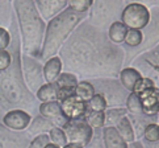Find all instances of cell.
Segmentation results:
<instances>
[{
    "label": "cell",
    "instance_id": "cell-10",
    "mask_svg": "<svg viewBox=\"0 0 159 148\" xmlns=\"http://www.w3.org/2000/svg\"><path fill=\"white\" fill-rule=\"evenodd\" d=\"M133 61L135 69L142 74V77H149L155 83H159V44L137 56Z\"/></svg>",
    "mask_w": 159,
    "mask_h": 148
},
{
    "label": "cell",
    "instance_id": "cell-38",
    "mask_svg": "<svg viewBox=\"0 0 159 148\" xmlns=\"http://www.w3.org/2000/svg\"><path fill=\"white\" fill-rule=\"evenodd\" d=\"M50 141L49 135L48 134H42V135H37L33 138V140H30L28 148H45L48 143Z\"/></svg>",
    "mask_w": 159,
    "mask_h": 148
},
{
    "label": "cell",
    "instance_id": "cell-26",
    "mask_svg": "<svg viewBox=\"0 0 159 148\" xmlns=\"http://www.w3.org/2000/svg\"><path fill=\"white\" fill-rule=\"evenodd\" d=\"M78 99H80L82 102H87L95 95V87L91 83L89 79H83V81H79L76 87H75V94Z\"/></svg>",
    "mask_w": 159,
    "mask_h": 148
},
{
    "label": "cell",
    "instance_id": "cell-24",
    "mask_svg": "<svg viewBox=\"0 0 159 148\" xmlns=\"http://www.w3.org/2000/svg\"><path fill=\"white\" fill-rule=\"evenodd\" d=\"M36 99L39 102H52L58 101V85L55 82H45L41 87L37 90Z\"/></svg>",
    "mask_w": 159,
    "mask_h": 148
},
{
    "label": "cell",
    "instance_id": "cell-22",
    "mask_svg": "<svg viewBox=\"0 0 159 148\" xmlns=\"http://www.w3.org/2000/svg\"><path fill=\"white\" fill-rule=\"evenodd\" d=\"M53 127H54L53 123L39 114L38 116H36L34 119L30 121L29 126H28V135L37 136V135H42V134H49V131Z\"/></svg>",
    "mask_w": 159,
    "mask_h": 148
},
{
    "label": "cell",
    "instance_id": "cell-18",
    "mask_svg": "<svg viewBox=\"0 0 159 148\" xmlns=\"http://www.w3.org/2000/svg\"><path fill=\"white\" fill-rule=\"evenodd\" d=\"M43 79L45 82H55L57 78L59 77V74L63 70V65H62V60L58 54L50 57L45 61L43 64Z\"/></svg>",
    "mask_w": 159,
    "mask_h": 148
},
{
    "label": "cell",
    "instance_id": "cell-17",
    "mask_svg": "<svg viewBox=\"0 0 159 148\" xmlns=\"http://www.w3.org/2000/svg\"><path fill=\"white\" fill-rule=\"evenodd\" d=\"M139 96L142 111L146 115H158L159 114V87H152L146 90Z\"/></svg>",
    "mask_w": 159,
    "mask_h": 148
},
{
    "label": "cell",
    "instance_id": "cell-11",
    "mask_svg": "<svg viewBox=\"0 0 159 148\" xmlns=\"http://www.w3.org/2000/svg\"><path fill=\"white\" fill-rule=\"evenodd\" d=\"M142 33H143V40L137 48H134L135 50L133 52V60L159 44V11H154L151 13L149 24L142 29Z\"/></svg>",
    "mask_w": 159,
    "mask_h": 148
},
{
    "label": "cell",
    "instance_id": "cell-45",
    "mask_svg": "<svg viewBox=\"0 0 159 148\" xmlns=\"http://www.w3.org/2000/svg\"><path fill=\"white\" fill-rule=\"evenodd\" d=\"M62 148H80V147H78L75 144H71V143H67L65 147H62Z\"/></svg>",
    "mask_w": 159,
    "mask_h": 148
},
{
    "label": "cell",
    "instance_id": "cell-35",
    "mask_svg": "<svg viewBox=\"0 0 159 148\" xmlns=\"http://www.w3.org/2000/svg\"><path fill=\"white\" fill-rule=\"evenodd\" d=\"M92 3L93 0H69V8L75 11V12H79V13H87L89 8L92 7Z\"/></svg>",
    "mask_w": 159,
    "mask_h": 148
},
{
    "label": "cell",
    "instance_id": "cell-15",
    "mask_svg": "<svg viewBox=\"0 0 159 148\" xmlns=\"http://www.w3.org/2000/svg\"><path fill=\"white\" fill-rule=\"evenodd\" d=\"M34 3L42 19L50 20L67 7L69 0H34Z\"/></svg>",
    "mask_w": 159,
    "mask_h": 148
},
{
    "label": "cell",
    "instance_id": "cell-6",
    "mask_svg": "<svg viewBox=\"0 0 159 148\" xmlns=\"http://www.w3.org/2000/svg\"><path fill=\"white\" fill-rule=\"evenodd\" d=\"M95 87V93H100L105 98L108 107H124L130 91L125 89L118 78H93L89 79Z\"/></svg>",
    "mask_w": 159,
    "mask_h": 148
},
{
    "label": "cell",
    "instance_id": "cell-9",
    "mask_svg": "<svg viewBox=\"0 0 159 148\" xmlns=\"http://www.w3.org/2000/svg\"><path fill=\"white\" fill-rule=\"evenodd\" d=\"M42 65L34 57L28 54H21V69L24 76L26 87L30 90V93L36 94L37 90L45 83L43 79V70Z\"/></svg>",
    "mask_w": 159,
    "mask_h": 148
},
{
    "label": "cell",
    "instance_id": "cell-16",
    "mask_svg": "<svg viewBox=\"0 0 159 148\" xmlns=\"http://www.w3.org/2000/svg\"><path fill=\"white\" fill-rule=\"evenodd\" d=\"M62 110H63L65 115L67 119H75V118H82L87 111V103L78 99L75 95H71L61 102Z\"/></svg>",
    "mask_w": 159,
    "mask_h": 148
},
{
    "label": "cell",
    "instance_id": "cell-7",
    "mask_svg": "<svg viewBox=\"0 0 159 148\" xmlns=\"http://www.w3.org/2000/svg\"><path fill=\"white\" fill-rule=\"evenodd\" d=\"M62 128L66 134L67 143L75 144L80 148L86 147L93 136V128L86 122V119L83 116L75 119H67V122Z\"/></svg>",
    "mask_w": 159,
    "mask_h": 148
},
{
    "label": "cell",
    "instance_id": "cell-12",
    "mask_svg": "<svg viewBox=\"0 0 159 148\" xmlns=\"http://www.w3.org/2000/svg\"><path fill=\"white\" fill-rule=\"evenodd\" d=\"M29 135L22 131H13L0 123V148H28Z\"/></svg>",
    "mask_w": 159,
    "mask_h": 148
},
{
    "label": "cell",
    "instance_id": "cell-19",
    "mask_svg": "<svg viewBox=\"0 0 159 148\" xmlns=\"http://www.w3.org/2000/svg\"><path fill=\"white\" fill-rule=\"evenodd\" d=\"M101 132H103L105 148H128V143L121 138L115 126H105L101 130Z\"/></svg>",
    "mask_w": 159,
    "mask_h": 148
},
{
    "label": "cell",
    "instance_id": "cell-41",
    "mask_svg": "<svg viewBox=\"0 0 159 148\" xmlns=\"http://www.w3.org/2000/svg\"><path fill=\"white\" fill-rule=\"evenodd\" d=\"M125 3H141L146 5L147 8H154V7H159V0H125Z\"/></svg>",
    "mask_w": 159,
    "mask_h": 148
},
{
    "label": "cell",
    "instance_id": "cell-2",
    "mask_svg": "<svg viewBox=\"0 0 159 148\" xmlns=\"http://www.w3.org/2000/svg\"><path fill=\"white\" fill-rule=\"evenodd\" d=\"M12 62L9 67L0 72V107L4 110L30 107L36 101V95L26 87L21 69V40L15 33L11 40Z\"/></svg>",
    "mask_w": 159,
    "mask_h": 148
},
{
    "label": "cell",
    "instance_id": "cell-44",
    "mask_svg": "<svg viewBox=\"0 0 159 148\" xmlns=\"http://www.w3.org/2000/svg\"><path fill=\"white\" fill-rule=\"evenodd\" d=\"M45 148H59V147H58V146H55L54 143H52V141H49V143L45 146Z\"/></svg>",
    "mask_w": 159,
    "mask_h": 148
},
{
    "label": "cell",
    "instance_id": "cell-34",
    "mask_svg": "<svg viewBox=\"0 0 159 148\" xmlns=\"http://www.w3.org/2000/svg\"><path fill=\"white\" fill-rule=\"evenodd\" d=\"M143 40V33L139 29H129L125 37V44L130 48H137Z\"/></svg>",
    "mask_w": 159,
    "mask_h": 148
},
{
    "label": "cell",
    "instance_id": "cell-4",
    "mask_svg": "<svg viewBox=\"0 0 159 148\" xmlns=\"http://www.w3.org/2000/svg\"><path fill=\"white\" fill-rule=\"evenodd\" d=\"M86 19L87 13H79L70 8L63 9L61 13L50 19L45 29L39 60L46 61L50 57L58 54L61 47L70 37L72 31Z\"/></svg>",
    "mask_w": 159,
    "mask_h": 148
},
{
    "label": "cell",
    "instance_id": "cell-39",
    "mask_svg": "<svg viewBox=\"0 0 159 148\" xmlns=\"http://www.w3.org/2000/svg\"><path fill=\"white\" fill-rule=\"evenodd\" d=\"M12 62V54L7 49H0V72L9 67Z\"/></svg>",
    "mask_w": 159,
    "mask_h": 148
},
{
    "label": "cell",
    "instance_id": "cell-28",
    "mask_svg": "<svg viewBox=\"0 0 159 148\" xmlns=\"http://www.w3.org/2000/svg\"><path fill=\"white\" fill-rule=\"evenodd\" d=\"M105 114V126H116L117 122L125 115H128L126 107H108ZM104 126V127H105Z\"/></svg>",
    "mask_w": 159,
    "mask_h": 148
},
{
    "label": "cell",
    "instance_id": "cell-43",
    "mask_svg": "<svg viewBox=\"0 0 159 148\" xmlns=\"http://www.w3.org/2000/svg\"><path fill=\"white\" fill-rule=\"evenodd\" d=\"M143 146L145 148H159V140L155 141V143H147V141H145Z\"/></svg>",
    "mask_w": 159,
    "mask_h": 148
},
{
    "label": "cell",
    "instance_id": "cell-23",
    "mask_svg": "<svg viewBox=\"0 0 159 148\" xmlns=\"http://www.w3.org/2000/svg\"><path fill=\"white\" fill-rule=\"evenodd\" d=\"M128 31H129V28L125 25L121 20H117V21H113L112 24L108 27L107 35H108V37H109V40L112 42L120 45L121 42L125 41V37H126Z\"/></svg>",
    "mask_w": 159,
    "mask_h": 148
},
{
    "label": "cell",
    "instance_id": "cell-37",
    "mask_svg": "<svg viewBox=\"0 0 159 148\" xmlns=\"http://www.w3.org/2000/svg\"><path fill=\"white\" fill-rule=\"evenodd\" d=\"M101 130H93L92 139H91V141L84 148H105L104 141H103V132H101Z\"/></svg>",
    "mask_w": 159,
    "mask_h": 148
},
{
    "label": "cell",
    "instance_id": "cell-32",
    "mask_svg": "<svg viewBox=\"0 0 159 148\" xmlns=\"http://www.w3.org/2000/svg\"><path fill=\"white\" fill-rule=\"evenodd\" d=\"M87 109L92 111H105L108 109L107 101L100 93H95V95L87 102Z\"/></svg>",
    "mask_w": 159,
    "mask_h": 148
},
{
    "label": "cell",
    "instance_id": "cell-29",
    "mask_svg": "<svg viewBox=\"0 0 159 148\" xmlns=\"http://www.w3.org/2000/svg\"><path fill=\"white\" fill-rule=\"evenodd\" d=\"M78 77L75 74L69 73V72H63L59 74V77L57 78L55 83L58 85V87H69V89H75L78 85Z\"/></svg>",
    "mask_w": 159,
    "mask_h": 148
},
{
    "label": "cell",
    "instance_id": "cell-3",
    "mask_svg": "<svg viewBox=\"0 0 159 148\" xmlns=\"http://www.w3.org/2000/svg\"><path fill=\"white\" fill-rule=\"evenodd\" d=\"M21 37L22 54L39 60L46 24L39 15L34 0H13Z\"/></svg>",
    "mask_w": 159,
    "mask_h": 148
},
{
    "label": "cell",
    "instance_id": "cell-5",
    "mask_svg": "<svg viewBox=\"0 0 159 148\" xmlns=\"http://www.w3.org/2000/svg\"><path fill=\"white\" fill-rule=\"evenodd\" d=\"M125 0H93L89 8L88 21L95 27L105 29L113 21L120 20Z\"/></svg>",
    "mask_w": 159,
    "mask_h": 148
},
{
    "label": "cell",
    "instance_id": "cell-36",
    "mask_svg": "<svg viewBox=\"0 0 159 148\" xmlns=\"http://www.w3.org/2000/svg\"><path fill=\"white\" fill-rule=\"evenodd\" d=\"M152 87H155V82L149 77H142L139 81L134 85L133 93L137 94V95H141L142 93H145L146 90H150Z\"/></svg>",
    "mask_w": 159,
    "mask_h": 148
},
{
    "label": "cell",
    "instance_id": "cell-30",
    "mask_svg": "<svg viewBox=\"0 0 159 148\" xmlns=\"http://www.w3.org/2000/svg\"><path fill=\"white\" fill-rule=\"evenodd\" d=\"M49 139L52 143H54L55 146H58L59 148L65 147L67 144V138H66V134L62 127H53L52 130L49 131Z\"/></svg>",
    "mask_w": 159,
    "mask_h": 148
},
{
    "label": "cell",
    "instance_id": "cell-20",
    "mask_svg": "<svg viewBox=\"0 0 159 148\" xmlns=\"http://www.w3.org/2000/svg\"><path fill=\"white\" fill-rule=\"evenodd\" d=\"M130 122L135 134V139H142L143 136V130L149 123L158 122V115H146V114H130Z\"/></svg>",
    "mask_w": 159,
    "mask_h": 148
},
{
    "label": "cell",
    "instance_id": "cell-46",
    "mask_svg": "<svg viewBox=\"0 0 159 148\" xmlns=\"http://www.w3.org/2000/svg\"><path fill=\"white\" fill-rule=\"evenodd\" d=\"M158 122H159V114H158Z\"/></svg>",
    "mask_w": 159,
    "mask_h": 148
},
{
    "label": "cell",
    "instance_id": "cell-40",
    "mask_svg": "<svg viewBox=\"0 0 159 148\" xmlns=\"http://www.w3.org/2000/svg\"><path fill=\"white\" fill-rule=\"evenodd\" d=\"M11 40H12V36H11L9 31L4 27H0V49L9 48Z\"/></svg>",
    "mask_w": 159,
    "mask_h": 148
},
{
    "label": "cell",
    "instance_id": "cell-33",
    "mask_svg": "<svg viewBox=\"0 0 159 148\" xmlns=\"http://www.w3.org/2000/svg\"><path fill=\"white\" fill-rule=\"evenodd\" d=\"M142 138L147 143H155V141H158L159 140V124L157 122L149 123L143 130V136Z\"/></svg>",
    "mask_w": 159,
    "mask_h": 148
},
{
    "label": "cell",
    "instance_id": "cell-8",
    "mask_svg": "<svg viewBox=\"0 0 159 148\" xmlns=\"http://www.w3.org/2000/svg\"><path fill=\"white\" fill-rule=\"evenodd\" d=\"M150 16H151V12L146 5L141 3H129L124 7L120 20L129 29L142 31L149 24Z\"/></svg>",
    "mask_w": 159,
    "mask_h": 148
},
{
    "label": "cell",
    "instance_id": "cell-25",
    "mask_svg": "<svg viewBox=\"0 0 159 148\" xmlns=\"http://www.w3.org/2000/svg\"><path fill=\"white\" fill-rule=\"evenodd\" d=\"M118 131V134L121 135V138L126 141V143H132V141L135 140V134H134V130H133V126H132V122L128 115L122 116L120 121L117 122V124L115 126Z\"/></svg>",
    "mask_w": 159,
    "mask_h": 148
},
{
    "label": "cell",
    "instance_id": "cell-31",
    "mask_svg": "<svg viewBox=\"0 0 159 148\" xmlns=\"http://www.w3.org/2000/svg\"><path fill=\"white\" fill-rule=\"evenodd\" d=\"M125 106H126L128 114H142V105H141V99L137 94H134L133 91H130L126 102H125Z\"/></svg>",
    "mask_w": 159,
    "mask_h": 148
},
{
    "label": "cell",
    "instance_id": "cell-21",
    "mask_svg": "<svg viewBox=\"0 0 159 148\" xmlns=\"http://www.w3.org/2000/svg\"><path fill=\"white\" fill-rule=\"evenodd\" d=\"M141 78H142V74L135 67H124V69H121L120 74H118V81L121 82V85L128 91H133L134 85Z\"/></svg>",
    "mask_w": 159,
    "mask_h": 148
},
{
    "label": "cell",
    "instance_id": "cell-1",
    "mask_svg": "<svg viewBox=\"0 0 159 148\" xmlns=\"http://www.w3.org/2000/svg\"><path fill=\"white\" fill-rule=\"evenodd\" d=\"M63 70L83 78H118L125 50L107 32L89 21H82L58 52Z\"/></svg>",
    "mask_w": 159,
    "mask_h": 148
},
{
    "label": "cell",
    "instance_id": "cell-42",
    "mask_svg": "<svg viewBox=\"0 0 159 148\" xmlns=\"http://www.w3.org/2000/svg\"><path fill=\"white\" fill-rule=\"evenodd\" d=\"M128 148H145V146H143V143H142V141L134 140V141H132V143L128 144Z\"/></svg>",
    "mask_w": 159,
    "mask_h": 148
},
{
    "label": "cell",
    "instance_id": "cell-14",
    "mask_svg": "<svg viewBox=\"0 0 159 148\" xmlns=\"http://www.w3.org/2000/svg\"><path fill=\"white\" fill-rule=\"evenodd\" d=\"M32 121L29 112H26L24 109H13L5 112L3 116V124L13 131H24L28 128Z\"/></svg>",
    "mask_w": 159,
    "mask_h": 148
},
{
    "label": "cell",
    "instance_id": "cell-13",
    "mask_svg": "<svg viewBox=\"0 0 159 148\" xmlns=\"http://www.w3.org/2000/svg\"><path fill=\"white\" fill-rule=\"evenodd\" d=\"M39 114L45 116L53 123L54 127H63L67 122V118L62 110L59 101H52V102H41L39 105Z\"/></svg>",
    "mask_w": 159,
    "mask_h": 148
},
{
    "label": "cell",
    "instance_id": "cell-27",
    "mask_svg": "<svg viewBox=\"0 0 159 148\" xmlns=\"http://www.w3.org/2000/svg\"><path fill=\"white\" fill-rule=\"evenodd\" d=\"M84 119L93 130H101L105 126V114L104 111H92L88 110L84 114Z\"/></svg>",
    "mask_w": 159,
    "mask_h": 148
}]
</instances>
